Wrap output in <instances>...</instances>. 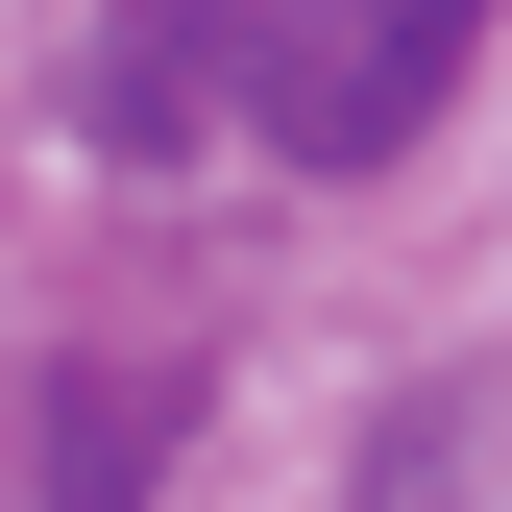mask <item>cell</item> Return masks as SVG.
Instances as JSON below:
<instances>
[{"instance_id": "obj_1", "label": "cell", "mask_w": 512, "mask_h": 512, "mask_svg": "<svg viewBox=\"0 0 512 512\" xmlns=\"http://www.w3.org/2000/svg\"><path fill=\"white\" fill-rule=\"evenodd\" d=\"M464 49H488V0H269V25H244V122H269L293 171H391Z\"/></svg>"}, {"instance_id": "obj_4", "label": "cell", "mask_w": 512, "mask_h": 512, "mask_svg": "<svg viewBox=\"0 0 512 512\" xmlns=\"http://www.w3.org/2000/svg\"><path fill=\"white\" fill-rule=\"evenodd\" d=\"M366 512H464V439H439V415H366Z\"/></svg>"}, {"instance_id": "obj_2", "label": "cell", "mask_w": 512, "mask_h": 512, "mask_svg": "<svg viewBox=\"0 0 512 512\" xmlns=\"http://www.w3.org/2000/svg\"><path fill=\"white\" fill-rule=\"evenodd\" d=\"M171 439H196V366H49V391H25V464H0V512H147Z\"/></svg>"}, {"instance_id": "obj_3", "label": "cell", "mask_w": 512, "mask_h": 512, "mask_svg": "<svg viewBox=\"0 0 512 512\" xmlns=\"http://www.w3.org/2000/svg\"><path fill=\"white\" fill-rule=\"evenodd\" d=\"M244 25H269V0H122V25H98V74H74V122H98L122 171H171V147L244 98Z\"/></svg>"}]
</instances>
